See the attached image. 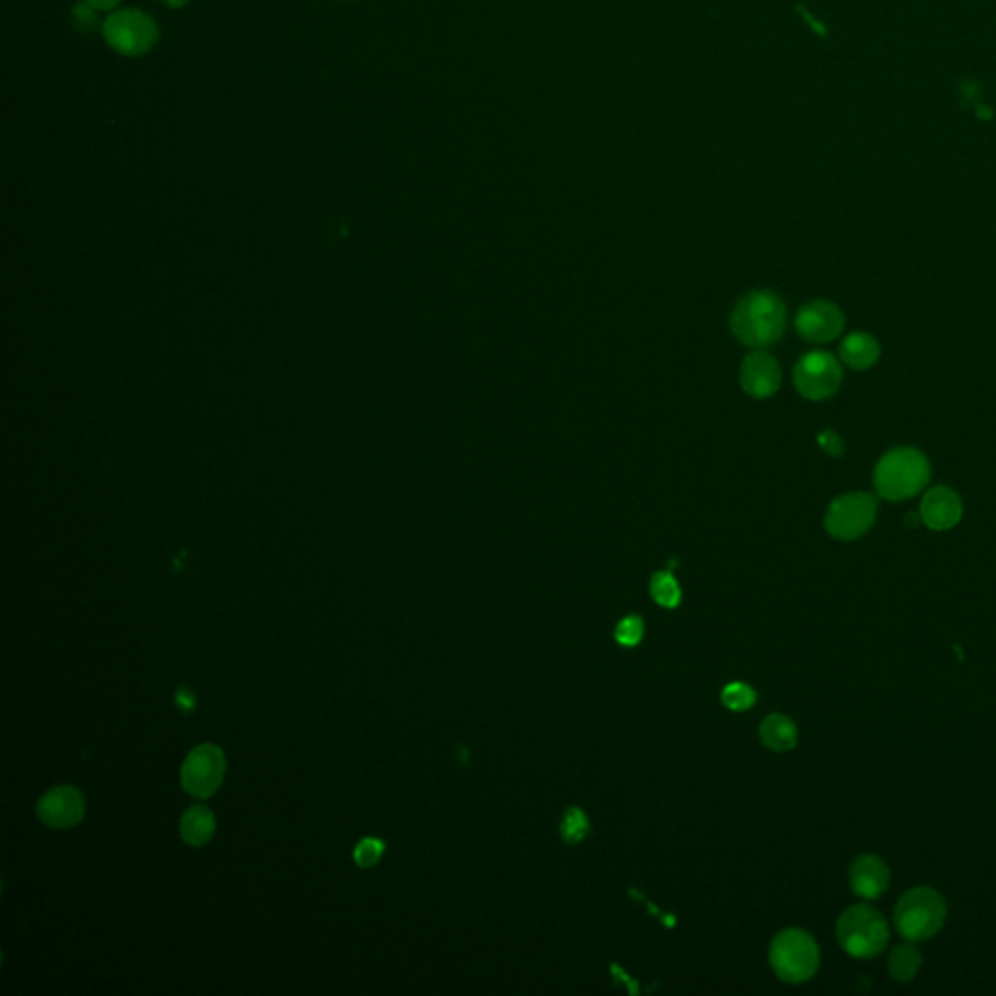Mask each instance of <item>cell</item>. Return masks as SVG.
Instances as JSON below:
<instances>
[{
	"label": "cell",
	"mask_w": 996,
	"mask_h": 996,
	"mask_svg": "<svg viewBox=\"0 0 996 996\" xmlns=\"http://www.w3.org/2000/svg\"><path fill=\"white\" fill-rule=\"evenodd\" d=\"M769 961L773 971L786 983H804L818 971V944L808 932L788 928L775 936Z\"/></svg>",
	"instance_id": "5"
},
{
	"label": "cell",
	"mask_w": 996,
	"mask_h": 996,
	"mask_svg": "<svg viewBox=\"0 0 996 996\" xmlns=\"http://www.w3.org/2000/svg\"><path fill=\"white\" fill-rule=\"evenodd\" d=\"M849 880L858 897L874 901L882 897L890 886V868L876 854H860L851 866Z\"/></svg>",
	"instance_id": "14"
},
{
	"label": "cell",
	"mask_w": 996,
	"mask_h": 996,
	"mask_svg": "<svg viewBox=\"0 0 996 996\" xmlns=\"http://www.w3.org/2000/svg\"><path fill=\"white\" fill-rule=\"evenodd\" d=\"M84 798L80 790L72 786H57L49 790L47 794L41 796L37 802V816L39 819L57 829H65L76 825L80 819L84 818Z\"/></svg>",
	"instance_id": "11"
},
{
	"label": "cell",
	"mask_w": 996,
	"mask_h": 996,
	"mask_svg": "<svg viewBox=\"0 0 996 996\" xmlns=\"http://www.w3.org/2000/svg\"><path fill=\"white\" fill-rule=\"evenodd\" d=\"M841 360L853 370H868L880 358V345L870 333L856 331L843 339L839 347Z\"/></svg>",
	"instance_id": "15"
},
{
	"label": "cell",
	"mask_w": 996,
	"mask_h": 996,
	"mask_svg": "<svg viewBox=\"0 0 996 996\" xmlns=\"http://www.w3.org/2000/svg\"><path fill=\"white\" fill-rule=\"evenodd\" d=\"M843 370L839 360L825 351H812L802 356L794 368V386L802 397L821 401L829 399L841 388Z\"/></svg>",
	"instance_id": "8"
},
{
	"label": "cell",
	"mask_w": 996,
	"mask_h": 996,
	"mask_svg": "<svg viewBox=\"0 0 996 996\" xmlns=\"http://www.w3.org/2000/svg\"><path fill=\"white\" fill-rule=\"evenodd\" d=\"M382 854H384V843L380 839H364L356 847L355 860L362 868H368L376 864L382 858Z\"/></svg>",
	"instance_id": "23"
},
{
	"label": "cell",
	"mask_w": 996,
	"mask_h": 996,
	"mask_svg": "<svg viewBox=\"0 0 996 996\" xmlns=\"http://www.w3.org/2000/svg\"><path fill=\"white\" fill-rule=\"evenodd\" d=\"M837 940L841 948L858 960L880 956L890 940V928L880 911L870 905L849 907L837 923Z\"/></svg>",
	"instance_id": "3"
},
{
	"label": "cell",
	"mask_w": 996,
	"mask_h": 996,
	"mask_svg": "<svg viewBox=\"0 0 996 996\" xmlns=\"http://www.w3.org/2000/svg\"><path fill=\"white\" fill-rule=\"evenodd\" d=\"M642 633H644V625H642V619L639 615H629L625 617L617 629H615V639L625 646H635L639 644L642 639Z\"/></svg>",
	"instance_id": "22"
},
{
	"label": "cell",
	"mask_w": 996,
	"mask_h": 996,
	"mask_svg": "<svg viewBox=\"0 0 996 996\" xmlns=\"http://www.w3.org/2000/svg\"><path fill=\"white\" fill-rule=\"evenodd\" d=\"M734 335L751 349H765L777 343L786 327L783 300L769 290H755L742 298L732 312Z\"/></svg>",
	"instance_id": "1"
},
{
	"label": "cell",
	"mask_w": 996,
	"mask_h": 996,
	"mask_svg": "<svg viewBox=\"0 0 996 996\" xmlns=\"http://www.w3.org/2000/svg\"><path fill=\"white\" fill-rule=\"evenodd\" d=\"M590 831V825H588V818L582 810L578 808H569L565 818L561 821V835L567 843H578L582 841Z\"/></svg>",
	"instance_id": "21"
},
{
	"label": "cell",
	"mask_w": 996,
	"mask_h": 996,
	"mask_svg": "<svg viewBox=\"0 0 996 996\" xmlns=\"http://www.w3.org/2000/svg\"><path fill=\"white\" fill-rule=\"evenodd\" d=\"M759 734H761L763 744L769 749H775V751H788L798 742L796 724L784 714H769L763 720Z\"/></svg>",
	"instance_id": "16"
},
{
	"label": "cell",
	"mask_w": 996,
	"mask_h": 996,
	"mask_svg": "<svg viewBox=\"0 0 996 996\" xmlns=\"http://www.w3.org/2000/svg\"><path fill=\"white\" fill-rule=\"evenodd\" d=\"M214 833V816L209 808L193 806L181 818V837L193 847H203Z\"/></svg>",
	"instance_id": "17"
},
{
	"label": "cell",
	"mask_w": 996,
	"mask_h": 996,
	"mask_svg": "<svg viewBox=\"0 0 996 996\" xmlns=\"http://www.w3.org/2000/svg\"><path fill=\"white\" fill-rule=\"evenodd\" d=\"M178 703L183 709H191L195 705V699L191 697V693H187V697H181V693H178Z\"/></svg>",
	"instance_id": "27"
},
{
	"label": "cell",
	"mask_w": 996,
	"mask_h": 996,
	"mask_svg": "<svg viewBox=\"0 0 996 996\" xmlns=\"http://www.w3.org/2000/svg\"><path fill=\"white\" fill-rule=\"evenodd\" d=\"M781 380L783 374L779 362L761 349L749 353L740 368V384L744 392L755 399L775 395L781 388Z\"/></svg>",
	"instance_id": "12"
},
{
	"label": "cell",
	"mask_w": 996,
	"mask_h": 996,
	"mask_svg": "<svg viewBox=\"0 0 996 996\" xmlns=\"http://www.w3.org/2000/svg\"><path fill=\"white\" fill-rule=\"evenodd\" d=\"M981 92H983V86L973 80V78H965L960 82V96L963 98V106L965 107H975L979 102H981Z\"/></svg>",
	"instance_id": "25"
},
{
	"label": "cell",
	"mask_w": 996,
	"mask_h": 996,
	"mask_svg": "<svg viewBox=\"0 0 996 996\" xmlns=\"http://www.w3.org/2000/svg\"><path fill=\"white\" fill-rule=\"evenodd\" d=\"M650 594L662 607H677L681 602V588L670 572H656L650 582Z\"/></svg>",
	"instance_id": "19"
},
{
	"label": "cell",
	"mask_w": 996,
	"mask_h": 996,
	"mask_svg": "<svg viewBox=\"0 0 996 996\" xmlns=\"http://www.w3.org/2000/svg\"><path fill=\"white\" fill-rule=\"evenodd\" d=\"M845 316L841 308L829 300H816L800 308L796 316V331L810 343H829L841 335Z\"/></svg>",
	"instance_id": "10"
},
{
	"label": "cell",
	"mask_w": 996,
	"mask_h": 996,
	"mask_svg": "<svg viewBox=\"0 0 996 996\" xmlns=\"http://www.w3.org/2000/svg\"><path fill=\"white\" fill-rule=\"evenodd\" d=\"M818 444L819 448H821L825 454H829V456H833V458H839V456H843V454H845V444H843V438H841L837 432H833V430H823V432H821L818 436Z\"/></svg>",
	"instance_id": "24"
},
{
	"label": "cell",
	"mask_w": 996,
	"mask_h": 996,
	"mask_svg": "<svg viewBox=\"0 0 996 996\" xmlns=\"http://www.w3.org/2000/svg\"><path fill=\"white\" fill-rule=\"evenodd\" d=\"M104 36L109 47L117 53L137 57L152 49V45L158 41V26L143 10L127 8L107 16Z\"/></svg>",
	"instance_id": "6"
},
{
	"label": "cell",
	"mask_w": 996,
	"mask_h": 996,
	"mask_svg": "<svg viewBox=\"0 0 996 996\" xmlns=\"http://www.w3.org/2000/svg\"><path fill=\"white\" fill-rule=\"evenodd\" d=\"M963 516V504L956 491L950 487H932L928 489L921 502V520L926 528L934 532H946L960 524Z\"/></svg>",
	"instance_id": "13"
},
{
	"label": "cell",
	"mask_w": 996,
	"mask_h": 996,
	"mask_svg": "<svg viewBox=\"0 0 996 996\" xmlns=\"http://www.w3.org/2000/svg\"><path fill=\"white\" fill-rule=\"evenodd\" d=\"M948 907L944 897L932 888H913L903 893L895 905L893 923L897 932L909 942H923L938 934L944 926Z\"/></svg>",
	"instance_id": "4"
},
{
	"label": "cell",
	"mask_w": 996,
	"mask_h": 996,
	"mask_svg": "<svg viewBox=\"0 0 996 996\" xmlns=\"http://www.w3.org/2000/svg\"><path fill=\"white\" fill-rule=\"evenodd\" d=\"M930 481V463L915 448H895L874 469L878 497L901 502L917 497Z\"/></svg>",
	"instance_id": "2"
},
{
	"label": "cell",
	"mask_w": 996,
	"mask_h": 996,
	"mask_svg": "<svg viewBox=\"0 0 996 996\" xmlns=\"http://www.w3.org/2000/svg\"><path fill=\"white\" fill-rule=\"evenodd\" d=\"M92 8H98V10H111L115 8L121 0H86Z\"/></svg>",
	"instance_id": "26"
},
{
	"label": "cell",
	"mask_w": 996,
	"mask_h": 996,
	"mask_svg": "<svg viewBox=\"0 0 996 996\" xmlns=\"http://www.w3.org/2000/svg\"><path fill=\"white\" fill-rule=\"evenodd\" d=\"M757 693L746 683H730L722 691V703L732 711H747L755 705Z\"/></svg>",
	"instance_id": "20"
},
{
	"label": "cell",
	"mask_w": 996,
	"mask_h": 996,
	"mask_svg": "<svg viewBox=\"0 0 996 996\" xmlns=\"http://www.w3.org/2000/svg\"><path fill=\"white\" fill-rule=\"evenodd\" d=\"M890 975L897 983H909L921 969L923 956L913 944L895 946L890 954Z\"/></svg>",
	"instance_id": "18"
},
{
	"label": "cell",
	"mask_w": 996,
	"mask_h": 996,
	"mask_svg": "<svg viewBox=\"0 0 996 996\" xmlns=\"http://www.w3.org/2000/svg\"><path fill=\"white\" fill-rule=\"evenodd\" d=\"M878 514V500L868 493L835 498L825 514V530L839 541H854L866 534Z\"/></svg>",
	"instance_id": "7"
},
{
	"label": "cell",
	"mask_w": 996,
	"mask_h": 996,
	"mask_svg": "<svg viewBox=\"0 0 996 996\" xmlns=\"http://www.w3.org/2000/svg\"><path fill=\"white\" fill-rule=\"evenodd\" d=\"M226 759L220 747L203 744L189 751L181 767V784L195 798H209L222 784Z\"/></svg>",
	"instance_id": "9"
}]
</instances>
